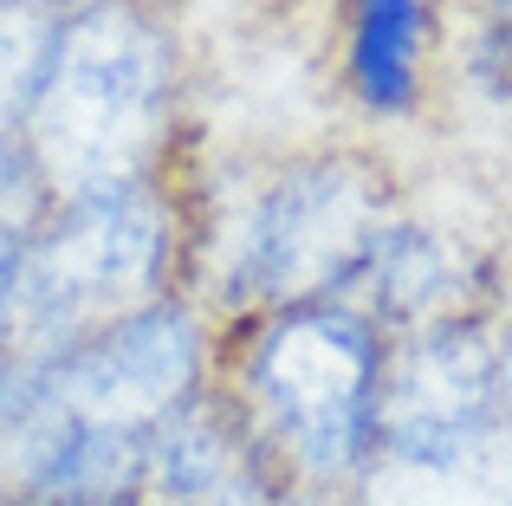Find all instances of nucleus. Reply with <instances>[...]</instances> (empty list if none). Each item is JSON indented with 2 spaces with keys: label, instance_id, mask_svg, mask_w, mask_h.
<instances>
[{
  "label": "nucleus",
  "instance_id": "423d86ee",
  "mask_svg": "<svg viewBox=\"0 0 512 506\" xmlns=\"http://www.w3.org/2000/svg\"><path fill=\"white\" fill-rule=\"evenodd\" d=\"M500 292L506 279L480 241L396 208L363 253L344 299L357 312H370L383 325V338H402V331H428L448 325V318H493Z\"/></svg>",
  "mask_w": 512,
  "mask_h": 506
},
{
  "label": "nucleus",
  "instance_id": "9b49d317",
  "mask_svg": "<svg viewBox=\"0 0 512 506\" xmlns=\"http://www.w3.org/2000/svg\"><path fill=\"white\" fill-rule=\"evenodd\" d=\"M493 383H500V416L512 422V286L493 305Z\"/></svg>",
  "mask_w": 512,
  "mask_h": 506
},
{
  "label": "nucleus",
  "instance_id": "f257e3e1",
  "mask_svg": "<svg viewBox=\"0 0 512 506\" xmlns=\"http://www.w3.org/2000/svg\"><path fill=\"white\" fill-rule=\"evenodd\" d=\"M182 208V292L214 325H240L279 305L344 299L402 195L383 156L357 143H305L260 156L240 182H214V202L182 189Z\"/></svg>",
  "mask_w": 512,
  "mask_h": 506
},
{
  "label": "nucleus",
  "instance_id": "1a4fd4ad",
  "mask_svg": "<svg viewBox=\"0 0 512 506\" xmlns=\"http://www.w3.org/2000/svg\"><path fill=\"white\" fill-rule=\"evenodd\" d=\"M441 0H344L338 78L370 124H409L428 98Z\"/></svg>",
  "mask_w": 512,
  "mask_h": 506
},
{
  "label": "nucleus",
  "instance_id": "0eeeda50",
  "mask_svg": "<svg viewBox=\"0 0 512 506\" xmlns=\"http://www.w3.org/2000/svg\"><path fill=\"white\" fill-rule=\"evenodd\" d=\"M500 416L493 383V318H448L428 331L389 338L383 416L376 435H435Z\"/></svg>",
  "mask_w": 512,
  "mask_h": 506
},
{
  "label": "nucleus",
  "instance_id": "20e7f679",
  "mask_svg": "<svg viewBox=\"0 0 512 506\" xmlns=\"http://www.w3.org/2000/svg\"><path fill=\"white\" fill-rule=\"evenodd\" d=\"M188 208L182 182H117L65 195L20 247V357H46L85 331L182 292Z\"/></svg>",
  "mask_w": 512,
  "mask_h": 506
},
{
  "label": "nucleus",
  "instance_id": "f03ea898",
  "mask_svg": "<svg viewBox=\"0 0 512 506\" xmlns=\"http://www.w3.org/2000/svg\"><path fill=\"white\" fill-rule=\"evenodd\" d=\"M389 338L350 299H305L240 318L214 357V390L234 403L266 474L299 506H344L383 416Z\"/></svg>",
  "mask_w": 512,
  "mask_h": 506
},
{
  "label": "nucleus",
  "instance_id": "ddd939ff",
  "mask_svg": "<svg viewBox=\"0 0 512 506\" xmlns=\"http://www.w3.org/2000/svg\"><path fill=\"white\" fill-rule=\"evenodd\" d=\"M85 506H143V500H85Z\"/></svg>",
  "mask_w": 512,
  "mask_h": 506
},
{
  "label": "nucleus",
  "instance_id": "39448f33",
  "mask_svg": "<svg viewBox=\"0 0 512 506\" xmlns=\"http://www.w3.org/2000/svg\"><path fill=\"white\" fill-rule=\"evenodd\" d=\"M214 357H221L214 318L188 292H169L85 331L65 351L20 357V364L33 403L52 422L150 448V435L169 416H182L201 390H214Z\"/></svg>",
  "mask_w": 512,
  "mask_h": 506
},
{
  "label": "nucleus",
  "instance_id": "4468645a",
  "mask_svg": "<svg viewBox=\"0 0 512 506\" xmlns=\"http://www.w3.org/2000/svg\"><path fill=\"white\" fill-rule=\"evenodd\" d=\"M163 7H169V0H163Z\"/></svg>",
  "mask_w": 512,
  "mask_h": 506
},
{
  "label": "nucleus",
  "instance_id": "7ed1b4c3",
  "mask_svg": "<svg viewBox=\"0 0 512 506\" xmlns=\"http://www.w3.org/2000/svg\"><path fill=\"white\" fill-rule=\"evenodd\" d=\"M182 39L163 0H65L20 143L52 202L175 176Z\"/></svg>",
  "mask_w": 512,
  "mask_h": 506
},
{
  "label": "nucleus",
  "instance_id": "9d476101",
  "mask_svg": "<svg viewBox=\"0 0 512 506\" xmlns=\"http://www.w3.org/2000/svg\"><path fill=\"white\" fill-rule=\"evenodd\" d=\"M467 85L487 104H512V13H480L467 39Z\"/></svg>",
  "mask_w": 512,
  "mask_h": 506
},
{
  "label": "nucleus",
  "instance_id": "f8f14e48",
  "mask_svg": "<svg viewBox=\"0 0 512 506\" xmlns=\"http://www.w3.org/2000/svg\"><path fill=\"white\" fill-rule=\"evenodd\" d=\"M480 13H512V0H480Z\"/></svg>",
  "mask_w": 512,
  "mask_h": 506
},
{
  "label": "nucleus",
  "instance_id": "6e6552de",
  "mask_svg": "<svg viewBox=\"0 0 512 506\" xmlns=\"http://www.w3.org/2000/svg\"><path fill=\"white\" fill-rule=\"evenodd\" d=\"M344 506H512V422L376 435Z\"/></svg>",
  "mask_w": 512,
  "mask_h": 506
}]
</instances>
